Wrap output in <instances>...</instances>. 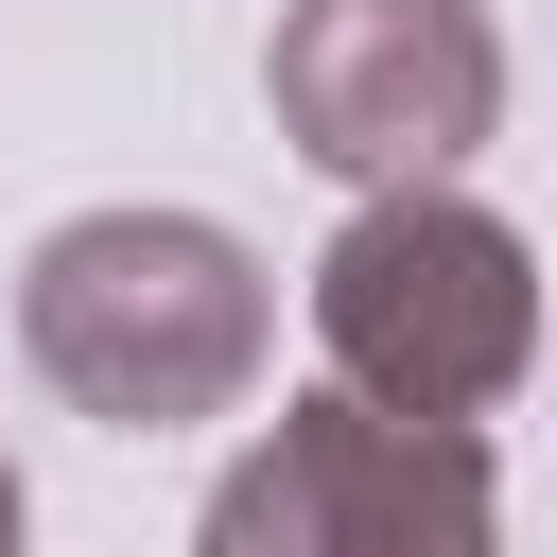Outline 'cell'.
<instances>
[{"mask_svg": "<svg viewBox=\"0 0 557 557\" xmlns=\"http://www.w3.org/2000/svg\"><path fill=\"white\" fill-rule=\"evenodd\" d=\"M17 348L70 418L104 435H191L261 383L278 348V296L244 261V226L209 209H70L35 261H17Z\"/></svg>", "mask_w": 557, "mask_h": 557, "instance_id": "1", "label": "cell"}, {"mask_svg": "<svg viewBox=\"0 0 557 557\" xmlns=\"http://www.w3.org/2000/svg\"><path fill=\"white\" fill-rule=\"evenodd\" d=\"M313 348H331L348 400L470 435V418L522 400V366H540V261H522V226L470 209V191H366V209L331 226V261H313Z\"/></svg>", "mask_w": 557, "mask_h": 557, "instance_id": "2", "label": "cell"}, {"mask_svg": "<svg viewBox=\"0 0 557 557\" xmlns=\"http://www.w3.org/2000/svg\"><path fill=\"white\" fill-rule=\"evenodd\" d=\"M191 557H505V487H487V435L313 383L226 453Z\"/></svg>", "mask_w": 557, "mask_h": 557, "instance_id": "3", "label": "cell"}, {"mask_svg": "<svg viewBox=\"0 0 557 557\" xmlns=\"http://www.w3.org/2000/svg\"><path fill=\"white\" fill-rule=\"evenodd\" d=\"M261 104L348 191H453V157L505 122V35L487 0H278Z\"/></svg>", "mask_w": 557, "mask_h": 557, "instance_id": "4", "label": "cell"}, {"mask_svg": "<svg viewBox=\"0 0 557 557\" xmlns=\"http://www.w3.org/2000/svg\"><path fill=\"white\" fill-rule=\"evenodd\" d=\"M17 522H35V505H17V470H0V557H17Z\"/></svg>", "mask_w": 557, "mask_h": 557, "instance_id": "5", "label": "cell"}]
</instances>
